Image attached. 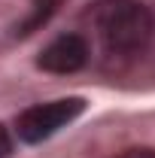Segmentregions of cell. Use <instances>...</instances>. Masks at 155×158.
<instances>
[{"label": "cell", "mask_w": 155, "mask_h": 158, "mask_svg": "<svg viewBox=\"0 0 155 158\" xmlns=\"http://www.w3.org/2000/svg\"><path fill=\"white\" fill-rule=\"evenodd\" d=\"M94 27L107 52L113 55H137L149 46L155 19L149 6L140 0H103L94 9Z\"/></svg>", "instance_id": "6da1fadb"}, {"label": "cell", "mask_w": 155, "mask_h": 158, "mask_svg": "<svg viewBox=\"0 0 155 158\" xmlns=\"http://www.w3.org/2000/svg\"><path fill=\"white\" fill-rule=\"evenodd\" d=\"M82 113H85L82 98H58V100H46V103H34L19 113L15 134L24 143H43L52 134H58L61 128H67L70 122H76Z\"/></svg>", "instance_id": "7a4b0ae2"}, {"label": "cell", "mask_w": 155, "mask_h": 158, "mask_svg": "<svg viewBox=\"0 0 155 158\" xmlns=\"http://www.w3.org/2000/svg\"><path fill=\"white\" fill-rule=\"evenodd\" d=\"M88 61V43L79 34H61L55 37L37 58V67L46 73H58V76H70L85 67Z\"/></svg>", "instance_id": "3957f363"}, {"label": "cell", "mask_w": 155, "mask_h": 158, "mask_svg": "<svg viewBox=\"0 0 155 158\" xmlns=\"http://www.w3.org/2000/svg\"><path fill=\"white\" fill-rule=\"evenodd\" d=\"M61 3H64V0H31V12L15 24V37H27V34H34L37 27H43L46 21L58 12Z\"/></svg>", "instance_id": "277c9868"}, {"label": "cell", "mask_w": 155, "mask_h": 158, "mask_svg": "<svg viewBox=\"0 0 155 158\" xmlns=\"http://www.w3.org/2000/svg\"><path fill=\"white\" fill-rule=\"evenodd\" d=\"M12 152V137H9V131L0 125V158H6Z\"/></svg>", "instance_id": "5b68a950"}, {"label": "cell", "mask_w": 155, "mask_h": 158, "mask_svg": "<svg viewBox=\"0 0 155 158\" xmlns=\"http://www.w3.org/2000/svg\"><path fill=\"white\" fill-rule=\"evenodd\" d=\"M119 158H155V149H131V152H122Z\"/></svg>", "instance_id": "8992f818"}]
</instances>
